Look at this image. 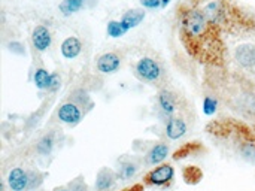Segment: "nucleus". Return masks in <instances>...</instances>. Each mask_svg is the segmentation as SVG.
<instances>
[{
  "instance_id": "nucleus-6",
  "label": "nucleus",
  "mask_w": 255,
  "mask_h": 191,
  "mask_svg": "<svg viewBox=\"0 0 255 191\" xmlns=\"http://www.w3.org/2000/svg\"><path fill=\"white\" fill-rule=\"evenodd\" d=\"M46 174L39 169L13 168L9 171L6 183L10 191H36L45 181Z\"/></svg>"
},
{
  "instance_id": "nucleus-9",
  "label": "nucleus",
  "mask_w": 255,
  "mask_h": 191,
  "mask_svg": "<svg viewBox=\"0 0 255 191\" xmlns=\"http://www.w3.org/2000/svg\"><path fill=\"white\" fill-rule=\"evenodd\" d=\"M145 187H152L158 190H167L175 183V168L170 163H161L146 172L142 180Z\"/></svg>"
},
{
  "instance_id": "nucleus-18",
  "label": "nucleus",
  "mask_w": 255,
  "mask_h": 191,
  "mask_svg": "<svg viewBox=\"0 0 255 191\" xmlns=\"http://www.w3.org/2000/svg\"><path fill=\"white\" fill-rule=\"evenodd\" d=\"M146 16V12L143 9H139V7H134V9H128L123 13L121 16V24L124 25V28L127 31H130L131 28L137 27Z\"/></svg>"
},
{
  "instance_id": "nucleus-31",
  "label": "nucleus",
  "mask_w": 255,
  "mask_h": 191,
  "mask_svg": "<svg viewBox=\"0 0 255 191\" xmlns=\"http://www.w3.org/2000/svg\"><path fill=\"white\" fill-rule=\"evenodd\" d=\"M52 191H72V190H70L67 186H64V187H55Z\"/></svg>"
},
{
  "instance_id": "nucleus-2",
  "label": "nucleus",
  "mask_w": 255,
  "mask_h": 191,
  "mask_svg": "<svg viewBox=\"0 0 255 191\" xmlns=\"http://www.w3.org/2000/svg\"><path fill=\"white\" fill-rule=\"evenodd\" d=\"M206 84L215 97L232 111L255 118V84L244 73L226 70V67H209Z\"/></svg>"
},
{
  "instance_id": "nucleus-20",
  "label": "nucleus",
  "mask_w": 255,
  "mask_h": 191,
  "mask_svg": "<svg viewBox=\"0 0 255 191\" xmlns=\"http://www.w3.org/2000/svg\"><path fill=\"white\" fill-rule=\"evenodd\" d=\"M51 75L52 73H49L45 67H36L33 72V82L36 88L48 91L49 84H51Z\"/></svg>"
},
{
  "instance_id": "nucleus-1",
  "label": "nucleus",
  "mask_w": 255,
  "mask_h": 191,
  "mask_svg": "<svg viewBox=\"0 0 255 191\" xmlns=\"http://www.w3.org/2000/svg\"><path fill=\"white\" fill-rule=\"evenodd\" d=\"M178 28L181 43L194 61L206 67H226L227 46L224 33L200 7L188 3L178 6Z\"/></svg>"
},
{
  "instance_id": "nucleus-7",
  "label": "nucleus",
  "mask_w": 255,
  "mask_h": 191,
  "mask_svg": "<svg viewBox=\"0 0 255 191\" xmlns=\"http://www.w3.org/2000/svg\"><path fill=\"white\" fill-rule=\"evenodd\" d=\"M134 76L140 81L145 82L148 85H154L163 88L164 82H166V70L163 67V64L155 60L154 57H142L136 61L134 64Z\"/></svg>"
},
{
  "instance_id": "nucleus-25",
  "label": "nucleus",
  "mask_w": 255,
  "mask_h": 191,
  "mask_svg": "<svg viewBox=\"0 0 255 191\" xmlns=\"http://www.w3.org/2000/svg\"><path fill=\"white\" fill-rule=\"evenodd\" d=\"M67 187L70 189L72 191H90L88 189V184L85 183V178L84 177H76L75 180H72L69 184H67Z\"/></svg>"
},
{
  "instance_id": "nucleus-27",
  "label": "nucleus",
  "mask_w": 255,
  "mask_h": 191,
  "mask_svg": "<svg viewBox=\"0 0 255 191\" xmlns=\"http://www.w3.org/2000/svg\"><path fill=\"white\" fill-rule=\"evenodd\" d=\"M60 87H61V78H60V75L58 73H52L51 75V84H49L48 93H55Z\"/></svg>"
},
{
  "instance_id": "nucleus-16",
  "label": "nucleus",
  "mask_w": 255,
  "mask_h": 191,
  "mask_svg": "<svg viewBox=\"0 0 255 191\" xmlns=\"http://www.w3.org/2000/svg\"><path fill=\"white\" fill-rule=\"evenodd\" d=\"M235 60L245 70H255V45L244 43L235 49Z\"/></svg>"
},
{
  "instance_id": "nucleus-3",
  "label": "nucleus",
  "mask_w": 255,
  "mask_h": 191,
  "mask_svg": "<svg viewBox=\"0 0 255 191\" xmlns=\"http://www.w3.org/2000/svg\"><path fill=\"white\" fill-rule=\"evenodd\" d=\"M206 133L226 153L245 163L255 165V129L244 120L233 117L211 120Z\"/></svg>"
},
{
  "instance_id": "nucleus-30",
  "label": "nucleus",
  "mask_w": 255,
  "mask_h": 191,
  "mask_svg": "<svg viewBox=\"0 0 255 191\" xmlns=\"http://www.w3.org/2000/svg\"><path fill=\"white\" fill-rule=\"evenodd\" d=\"M202 1H206V0H188V4H191V6H197L199 3H202Z\"/></svg>"
},
{
  "instance_id": "nucleus-14",
  "label": "nucleus",
  "mask_w": 255,
  "mask_h": 191,
  "mask_svg": "<svg viewBox=\"0 0 255 191\" xmlns=\"http://www.w3.org/2000/svg\"><path fill=\"white\" fill-rule=\"evenodd\" d=\"M169 145L164 142H157L154 144L143 156V165L145 166H158L161 163H164V160L169 156Z\"/></svg>"
},
{
  "instance_id": "nucleus-29",
  "label": "nucleus",
  "mask_w": 255,
  "mask_h": 191,
  "mask_svg": "<svg viewBox=\"0 0 255 191\" xmlns=\"http://www.w3.org/2000/svg\"><path fill=\"white\" fill-rule=\"evenodd\" d=\"M121 191H145V186H143V183H137V184H133Z\"/></svg>"
},
{
  "instance_id": "nucleus-24",
  "label": "nucleus",
  "mask_w": 255,
  "mask_h": 191,
  "mask_svg": "<svg viewBox=\"0 0 255 191\" xmlns=\"http://www.w3.org/2000/svg\"><path fill=\"white\" fill-rule=\"evenodd\" d=\"M106 33L111 37H123L127 33V30L124 28L120 19H111L106 25Z\"/></svg>"
},
{
  "instance_id": "nucleus-32",
  "label": "nucleus",
  "mask_w": 255,
  "mask_h": 191,
  "mask_svg": "<svg viewBox=\"0 0 255 191\" xmlns=\"http://www.w3.org/2000/svg\"><path fill=\"white\" fill-rule=\"evenodd\" d=\"M170 1H172V0H161V7H166Z\"/></svg>"
},
{
  "instance_id": "nucleus-10",
  "label": "nucleus",
  "mask_w": 255,
  "mask_h": 191,
  "mask_svg": "<svg viewBox=\"0 0 255 191\" xmlns=\"http://www.w3.org/2000/svg\"><path fill=\"white\" fill-rule=\"evenodd\" d=\"M143 162L137 160L136 157H130V156H124L118 160V165H117V175H118V180L123 181V183H127L130 180H133L139 169H140V165Z\"/></svg>"
},
{
  "instance_id": "nucleus-28",
  "label": "nucleus",
  "mask_w": 255,
  "mask_h": 191,
  "mask_svg": "<svg viewBox=\"0 0 255 191\" xmlns=\"http://www.w3.org/2000/svg\"><path fill=\"white\" fill-rule=\"evenodd\" d=\"M139 1L145 9H158L161 6V0H139Z\"/></svg>"
},
{
  "instance_id": "nucleus-13",
  "label": "nucleus",
  "mask_w": 255,
  "mask_h": 191,
  "mask_svg": "<svg viewBox=\"0 0 255 191\" xmlns=\"http://www.w3.org/2000/svg\"><path fill=\"white\" fill-rule=\"evenodd\" d=\"M31 43H33V48L37 51V52H45L49 49L51 43H52V36H51V30L43 25V24H39L33 28L31 31Z\"/></svg>"
},
{
  "instance_id": "nucleus-26",
  "label": "nucleus",
  "mask_w": 255,
  "mask_h": 191,
  "mask_svg": "<svg viewBox=\"0 0 255 191\" xmlns=\"http://www.w3.org/2000/svg\"><path fill=\"white\" fill-rule=\"evenodd\" d=\"M217 103H218V99L215 96H206L205 97V102H203V109L208 115H212L215 111H217Z\"/></svg>"
},
{
  "instance_id": "nucleus-4",
  "label": "nucleus",
  "mask_w": 255,
  "mask_h": 191,
  "mask_svg": "<svg viewBox=\"0 0 255 191\" xmlns=\"http://www.w3.org/2000/svg\"><path fill=\"white\" fill-rule=\"evenodd\" d=\"M202 10L229 36L248 37L255 34V13L235 0H212Z\"/></svg>"
},
{
  "instance_id": "nucleus-17",
  "label": "nucleus",
  "mask_w": 255,
  "mask_h": 191,
  "mask_svg": "<svg viewBox=\"0 0 255 191\" xmlns=\"http://www.w3.org/2000/svg\"><path fill=\"white\" fill-rule=\"evenodd\" d=\"M60 51H61L63 58H66V60H75L82 52V42L76 36H69V37H66L61 42Z\"/></svg>"
},
{
  "instance_id": "nucleus-12",
  "label": "nucleus",
  "mask_w": 255,
  "mask_h": 191,
  "mask_svg": "<svg viewBox=\"0 0 255 191\" xmlns=\"http://www.w3.org/2000/svg\"><path fill=\"white\" fill-rule=\"evenodd\" d=\"M164 133L170 141H179L188 133V121L185 115H176L166 121Z\"/></svg>"
},
{
  "instance_id": "nucleus-8",
  "label": "nucleus",
  "mask_w": 255,
  "mask_h": 191,
  "mask_svg": "<svg viewBox=\"0 0 255 191\" xmlns=\"http://www.w3.org/2000/svg\"><path fill=\"white\" fill-rule=\"evenodd\" d=\"M157 105H158V109L161 111V114L167 120L172 117H176V115H187V108H185V102H184L182 96H179L176 91H173L167 87H163L158 90Z\"/></svg>"
},
{
  "instance_id": "nucleus-23",
  "label": "nucleus",
  "mask_w": 255,
  "mask_h": 191,
  "mask_svg": "<svg viewBox=\"0 0 255 191\" xmlns=\"http://www.w3.org/2000/svg\"><path fill=\"white\" fill-rule=\"evenodd\" d=\"M199 150H202V147L199 145V142H190V144H184L175 154H173V159L175 160H179V159H184V157H188L191 154H196Z\"/></svg>"
},
{
  "instance_id": "nucleus-33",
  "label": "nucleus",
  "mask_w": 255,
  "mask_h": 191,
  "mask_svg": "<svg viewBox=\"0 0 255 191\" xmlns=\"http://www.w3.org/2000/svg\"><path fill=\"white\" fill-rule=\"evenodd\" d=\"M253 127H254V129H255V124H253Z\"/></svg>"
},
{
  "instance_id": "nucleus-15",
  "label": "nucleus",
  "mask_w": 255,
  "mask_h": 191,
  "mask_svg": "<svg viewBox=\"0 0 255 191\" xmlns=\"http://www.w3.org/2000/svg\"><path fill=\"white\" fill-rule=\"evenodd\" d=\"M118 175L114 169L111 168H100L96 180H94V190L96 191H111L115 189L118 183Z\"/></svg>"
},
{
  "instance_id": "nucleus-22",
  "label": "nucleus",
  "mask_w": 255,
  "mask_h": 191,
  "mask_svg": "<svg viewBox=\"0 0 255 191\" xmlns=\"http://www.w3.org/2000/svg\"><path fill=\"white\" fill-rule=\"evenodd\" d=\"M182 177L187 184H199L203 178V172L197 166H187L182 172Z\"/></svg>"
},
{
  "instance_id": "nucleus-19",
  "label": "nucleus",
  "mask_w": 255,
  "mask_h": 191,
  "mask_svg": "<svg viewBox=\"0 0 255 191\" xmlns=\"http://www.w3.org/2000/svg\"><path fill=\"white\" fill-rule=\"evenodd\" d=\"M54 147H55V135H54L52 132H49V133H45V135L36 142L34 150H36V153H37L39 156L48 157V156L52 153Z\"/></svg>"
},
{
  "instance_id": "nucleus-11",
  "label": "nucleus",
  "mask_w": 255,
  "mask_h": 191,
  "mask_svg": "<svg viewBox=\"0 0 255 191\" xmlns=\"http://www.w3.org/2000/svg\"><path fill=\"white\" fill-rule=\"evenodd\" d=\"M121 63H123L121 55L115 51H109V52H103L102 55L97 57L96 69L103 75H112V73L118 72V69L121 67Z\"/></svg>"
},
{
  "instance_id": "nucleus-21",
  "label": "nucleus",
  "mask_w": 255,
  "mask_h": 191,
  "mask_svg": "<svg viewBox=\"0 0 255 191\" xmlns=\"http://www.w3.org/2000/svg\"><path fill=\"white\" fill-rule=\"evenodd\" d=\"M85 1L87 0H63L58 4V9L64 16H70V15L79 12L85 6Z\"/></svg>"
},
{
  "instance_id": "nucleus-5",
  "label": "nucleus",
  "mask_w": 255,
  "mask_h": 191,
  "mask_svg": "<svg viewBox=\"0 0 255 191\" xmlns=\"http://www.w3.org/2000/svg\"><path fill=\"white\" fill-rule=\"evenodd\" d=\"M94 108V102L84 88L73 90L57 108V118L67 127H76Z\"/></svg>"
}]
</instances>
